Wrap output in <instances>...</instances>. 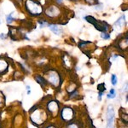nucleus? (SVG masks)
I'll return each mask as SVG.
<instances>
[{"label": "nucleus", "mask_w": 128, "mask_h": 128, "mask_svg": "<svg viewBox=\"0 0 128 128\" xmlns=\"http://www.w3.org/2000/svg\"><path fill=\"white\" fill-rule=\"evenodd\" d=\"M102 92H100V93H99V100H101V98H102Z\"/></svg>", "instance_id": "18"}, {"label": "nucleus", "mask_w": 128, "mask_h": 128, "mask_svg": "<svg viewBox=\"0 0 128 128\" xmlns=\"http://www.w3.org/2000/svg\"><path fill=\"white\" fill-rule=\"evenodd\" d=\"M86 20H87L88 22H90V23L93 24L95 26H96V28L99 31H102V32H106L107 30H108V26H105V23H102V22H98V20H96V19H94L93 17H92V16H87V17H86Z\"/></svg>", "instance_id": "2"}, {"label": "nucleus", "mask_w": 128, "mask_h": 128, "mask_svg": "<svg viewBox=\"0 0 128 128\" xmlns=\"http://www.w3.org/2000/svg\"><path fill=\"white\" fill-rule=\"evenodd\" d=\"M13 14L14 13H12V14H10V15H9L7 16V18H6V20H7V22L9 24H10V23H12V22L15 20V18L13 17Z\"/></svg>", "instance_id": "12"}, {"label": "nucleus", "mask_w": 128, "mask_h": 128, "mask_svg": "<svg viewBox=\"0 0 128 128\" xmlns=\"http://www.w3.org/2000/svg\"><path fill=\"white\" fill-rule=\"evenodd\" d=\"M26 6L28 11L32 16H40L43 12V9L41 5L37 2L32 1V0H28Z\"/></svg>", "instance_id": "1"}, {"label": "nucleus", "mask_w": 128, "mask_h": 128, "mask_svg": "<svg viewBox=\"0 0 128 128\" xmlns=\"http://www.w3.org/2000/svg\"><path fill=\"white\" fill-rule=\"evenodd\" d=\"M18 1H22V0H18Z\"/></svg>", "instance_id": "22"}, {"label": "nucleus", "mask_w": 128, "mask_h": 128, "mask_svg": "<svg viewBox=\"0 0 128 128\" xmlns=\"http://www.w3.org/2000/svg\"><path fill=\"white\" fill-rule=\"evenodd\" d=\"M48 109H49L50 112L56 113V112H57V111H58L59 105H58V104H57L56 102H55V101H52V102H50L48 104Z\"/></svg>", "instance_id": "6"}, {"label": "nucleus", "mask_w": 128, "mask_h": 128, "mask_svg": "<svg viewBox=\"0 0 128 128\" xmlns=\"http://www.w3.org/2000/svg\"><path fill=\"white\" fill-rule=\"evenodd\" d=\"M98 90H100V92H105L106 90V88H105V84L102 83V84H100L99 86H98Z\"/></svg>", "instance_id": "14"}, {"label": "nucleus", "mask_w": 128, "mask_h": 128, "mask_svg": "<svg viewBox=\"0 0 128 128\" xmlns=\"http://www.w3.org/2000/svg\"><path fill=\"white\" fill-rule=\"evenodd\" d=\"M68 128H79V127H78V126L75 125V124H71L70 126H68Z\"/></svg>", "instance_id": "17"}, {"label": "nucleus", "mask_w": 128, "mask_h": 128, "mask_svg": "<svg viewBox=\"0 0 128 128\" xmlns=\"http://www.w3.org/2000/svg\"><path fill=\"white\" fill-rule=\"evenodd\" d=\"M101 37H102V38H104V40H108L109 38V35L108 34H106V32H102Z\"/></svg>", "instance_id": "16"}, {"label": "nucleus", "mask_w": 128, "mask_h": 128, "mask_svg": "<svg viewBox=\"0 0 128 128\" xmlns=\"http://www.w3.org/2000/svg\"><path fill=\"white\" fill-rule=\"evenodd\" d=\"M48 80L52 84H54L55 86H58L60 84V77L58 74L55 71L50 72L48 76Z\"/></svg>", "instance_id": "5"}, {"label": "nucleus", "mask_w": 128, "mask_h": 128, "mask_svg": "<svg viewBox=\"0 0 128 128\" xmlns=\"http://www.w3.org/2000/svg\"><path fill=\"white\" fill-rule=\"evenodd\" d=\"M0 38H4V35H3V34H0Z\"/></svg>", "instance_id": "19"}, {"label": "nucleus", "mask_w": 128, "mask_h": 128, "mask_svg": "<svg viewBox=\"0 0 128 128\" xmlns=\"http://www.w3.org/2000/svg\"><path fill=\"white\" fill-rule=\"evenodd\" d=\"M62 1H63V0H57V2H58L59 4H61V3H62Z\"/></svg>", "instance_id": "20"}, {"label": "nucleus", "mask_w": 128, "mask_h": 128, "mask_svg": "<svg viewBox=\"0 0 128 128\" xmlns=\"http://www.w3.org/2000/svg\"><path fill=\"white\" fill-rule=\"evenodd\" d=\"M0 24H1V22H0Z\"/></svg>", "instance_id": "23"}, {"label": "nucleus", "mask_w": 128, "mask_h": 128, "mask_svg": "<svg viewBox=\"0 0 128 128\" xmlns=\"http://www.w3.org/2000/svg\"><path fill=\"white\" fill-rule=\"evenodd\" d=\"M59 10L56 7H51L50 9L47 10V15L50 16H56V12H58Z\"/></svg>", "instance_id": "9"}, {"label": "nucleus", "mask_w": 128, "mask_h": 128, "mask_svg": "<svg viewBox=\"0 0 128 128\" xmlns=\"http://www.w3.org/2000/svg\"><path fill=\"white\" fill-rule=\"evenodd\" d=\"M111 81H112V84L114 86H115V84H117V77L115 74H113L112 75V78H111Z\"/></svg>", "instance_id": "15"}, {"label": "nucleus", "mask_w": 128, "mask_h": 128, "mask_svg": "<svg viewBox=\"0 0 128 128\" xmlns=\"http://www.w3.org/2000/svg\"><path fill=\"white\" fill-rule=\"evenodd\" d=\"M115 96H116V94H115V90L112 89V90H110V93L108 95V98H114Z\"/></svg>", "instance_id": "13"}, {"label": "nucleus", "mask_w": 128, "mask_h": 128, "mask_svg": "<svg viewBox=\"0 0 128 128\" xmlns=\"http://www.w3.org/2000/svg\"><path fill=\"white\" fill-rule=\"evenodd\" d=\"M48 128H55L54 126H49Z\"/></svg>", "instance_id": "21"}, {"label": "nucleus", "mask_w": 128, "mask_h": 128, "mask_svg": "<svg viewBox=\"0 0 128 128\" xmlns=\"http://www.w3.org/2000/svg\"><path fill=\"white\" fill-rule=\"evenodd\" d=\"M35 79H36L37 81H38L42 86H44L45 84H46V83H45V81H44V80L43 79V78H41L40 76H37V77H35Z\"/></svg>", "instance_id": "11"}, {"label": "nucleus", "mask_w": 128, "mask_h": 128, "mask_svg": "<svg viewBox=\"0 0 128 128\" xmlns=\"http://www.w3.org/2000/svg\"><path fill=\"white\" fill-rule=\"evenodd\" d=\"M8 68V63L4 60H0V74L5 72Z\"/></svg>", "instance_id": "8"}, {"label": "nucleus", "mask_w": 128, "mask_h": 128, "mask_svg": "<svg viewBox=\"0 0 128 128\" xmlns=\"http://www.w3.org/2000/svg\"><path fill=\"white\" fill-rule=\"evenodd\" d=\"M49 28H50V29L56 35H60L62 34V32L61 28H60L58 26H56V25H49Z\"/></svg>", "instance_id": "7"}, {"label": "nucleus", "mask_w": 128, "mask_h": 128, "mask_svg": "<svg viewBox=\"0 0 128 128\" xmlns=\"http://www.w3.org/2000/svg\"><path fill=\"white\" fill-rule=\"evenodd\" d=\"M108 128H114V111L113 107L109 106L108 109Z\"/></svg>", "instance_id": "4"}, {"label": "nucleus", "mask_w": 128, "mask_h": 128, "mask_svg": "<svg viewBox=\"0 0 128 128\" xmlns=\"http://www.w3.org/2000/svg\"><path fill=\"white\" fill-rule=\"evenodd\" d=\"M74 110L70 108H65L62 111V118L65 121H69L74 118Z\"/></svg>", "instance_id": "3"}, {"label": "nucleus", "mask_w": 128, "mask_h": 128, "mask_svg": "<svg viewBox=\"0 0 128 128\" xmlns=\"http://www.w3.org/2000/svg\"><path fill=\"white\" fill-rule=\"evenodd\" d=\"M125 20H126V18H125V16H122V17H120V19L117 20L116 22V25H118L119 26H122L124 24H125Z\"/></svg>", "instance_id": "10"}]
</instances>
